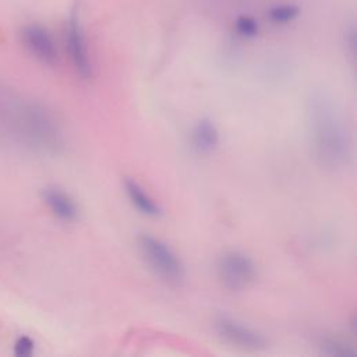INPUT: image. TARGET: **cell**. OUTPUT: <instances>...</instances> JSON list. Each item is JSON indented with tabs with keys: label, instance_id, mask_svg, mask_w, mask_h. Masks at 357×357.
I'll list each match as a JSON object with an SVG mask.
<instances>
[{
	"label": "cell",
	"instance_id": "6da1fadb",
	"mask_svg": "<svg viewBox=\"0 0 357 357\" xmlns=\"http://www.w3.org/2000/svg\"><path fill=\"white\" fill-rule=\"evenodd\" d=\"M308 130L318 163L332 172L349 166L353 153L347 124L331 98L312 95L308 100Z\"/></svg>",
	"mask_w": 357,
	"mask_h": 357
},
{
	"label": "cell",
	"instance_id": "7a4b0ae2",
	"mask_svg": "<svg viewBox=\"0 0 357 357\" xmlns=\"http://www.w3.org/2000/svg\"><path fill=\"white\" fill-rule=\"evenodd\" d=\"M137 247L142 259L155 275L172 284H178L184 280V265L166 243L151 234H141L137 238Z\"/></svg>",
	"mask_w": 357,
	"mask_h": 357
},
{
	"label": "cell",
	"instance_id": "3957f363",
	"mask_svg": "<svg viewBox=\"0 0 357 357\" xmlns=\"http://www.w3.org/2000/svg\"><path fill=\"white\" fill-rule=\"evenodd\" d=\"M216 273L220 283L233 291L248 289L257 279L254 261L241 251H226L216 262Z\"/></svg>",
	"mask_w": 357,
	"mask_h": 357
},
{
	"label": "cell",
	"instance_id": "277c9868",
	"mask_svg": "<svg viewBox=\"0 0 357 357\" xmlns=\"http://www.w3.org/2000/svg\"><path fill=\"white\" fill-rule=\"evenodd\" d=\"M216 333L231 346L243 350H262L266 347V339L255 329L238 322L227 315H218L213 321Z\"/></svg>",
	"mask_w": 357,
	"mask_h": 357
},
{
	"label": "cell",
	"instance_id": "5b68a950",
	"mask_svg": "<svg viewBox=\"0 0 357 357\" xmlns=\"http://www.w3.org/2000/svg\"><path fill=\"white\" fill-rule=\"evenodd\" d=\"M21 38L28 50L42 63L54 64L57 60V49L49 32L36 24L22 28Z\"/></svg>",
	"mask_w": 357,
	"mask_h": 357
},
{
	"label": "cell",
	"instance_id": "8992f818",
	"mask_svg": "<svg viewBox=\"0 0 357 357\" xmlns=\"http://www.w3.org/2000/svg\"><path fill=\"white\" fill-rule=\"evenodd\" d=\"M67 47L73 60V64L77 73L88 79L91 77V61L88 57L86 43L82 35V29L79 26V21L77 15H71L67 26Z\"/></svg>",
	"mask_w": 357,
	"mask_h": 357
},
{
	"label": "cell",
	"instance_id": "52a82bcc",
	"mask_svg": "<svg viewBox=\"0 0 357 357\" xmlns=\"http://www.w3.org/2000/svg\"><path fill=\"white\" fill-rule=\"evenodd\" d=\"M42 198L47 208L52 211L54 216L64 222H73L78 216V208L74 199L57 187L45 188L42 192Z\"/></svg>",
	"mask_w": 357,
	"mask_h": 357
},
{
	"label": "cell",
	"instance_id": "ba28073f",
	"mask_svg": "<svg viewBox=\"0 0 357 357\" xmlns=\"http://www.w3.org/2000/svg\"><path fill=\"white\" fill-rule=\"evenodd\" d=\"M191 142L198 153L213 152L219 144V131L215 123L211 119H201L191 132Z\"/></svg>",
	"mask_w": 357,
	"mask_h": 357
},
{
	"label": "cell",
	"instance_id": "9c48e42d",
	"mask_svg": "<svg viewBox=\"0 0 357 357\" xmlns=\"http://www.w3.org/2000/svg\"><path fill=\"white\" fill-rule=\"evenodd\" d=\"M124 188L126 192L130 198V201L135 205L138 211L148 216H159L160 215V208L159 205L144 191V188L132 178H126L124 180Z\"/></svg>",
	"mask_w": 357,
	"mask_h": 357
},
{
	"label": "cell",
	"instance_id": "30bf717a",
	"mask_svg": "<svg viewBox=\"0 0 357 357\" xmlns=\"http://www.w3.org/2000/svg\"><path fill=\"white\" fill-rule=\"evenodd\" d=\"M298 13H300V10L297 6L282 4V6H276V7L271 8L268 15H269V20L276 24H286L289 21H293L298 15Z\"/></svg>",
	"mask_w": 357,
	"mask_h": 357
},
{
	"label": "cell",
	"instance_id": "8fae6325",
	"mask_svg": "<svg viewBox=\"0 0 357 357\" xmlns=\"http://www.w3.org/2000/svg\"><path fill=\"white\" fill-rule=\"evenodd\" d=\"M321 349L325 354H329V356H336V357L354 356V351L347 344L336 339H324L321 342Z\"/></svg>",
	"mask_w": 357,
	"mask_h": 357
},
{
	"label": "cell",
	"instance_id": "7c38bea8",
	"mask_svg": "<svg viewBox=\"0 0 357 357\" xmlns=\"http://www.w3.org/2000/svg\"><path fill=\"white\" fill-rule=\"evenodd\" d=\"M236 31L244 38H252L258 33V22L251 15H238L236 20Z\"/></svg>",
	"mask_w": 357,
	"mask_h": 357
},
{
	"label": "cell",
	"instance_id": "4fadbf2b",
	"mask_svg": "<svg viewBox=\"0 0 357 357\" xmlns=\"http://www.w3.org/2000/svg\"><path fill=\"white\" fill-rule=\"evenodd\" d=\"M33 350V342L31 337L28 336H21L17 342H15V347H14V351L17 356H21V357H25V356H29Z\"/></svg>",
	"mask_w": 357,
	"mask_h": 357
}]
</instances>
